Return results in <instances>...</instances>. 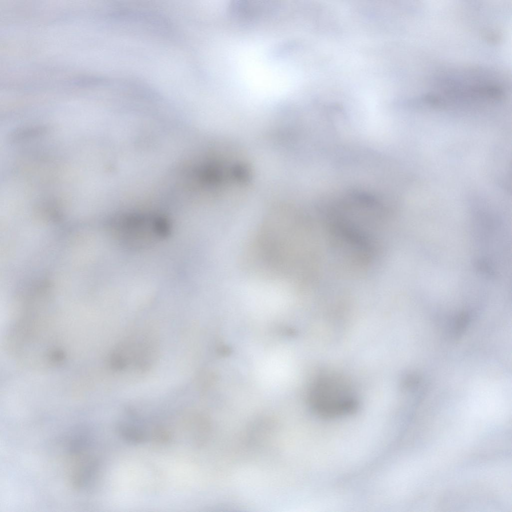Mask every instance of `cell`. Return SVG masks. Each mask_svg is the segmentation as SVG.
<instances>
[{
    "label": "cell",
    "instance_id": "5b68a950",
    "mask_svg": "<svg viewBox=\"0 0 512 512\" xmlns=\"http://www.w3.org/2000/svg\"><path fill=\"white\" fill-rule=\"evenodd\" d=\"M437 7H438V6H437ZM436 10H437V8H436ZM435 16H436V15H435ZM434 18H435V17H434ZM433 23H434V22H433ZM431 29H432V28H431ZM429 35H430V34H429Z\"/></svg>",
    "mask_w": 512,
    "mask_h": 512
},
{
    "label": "cell",
    "instance_id": "7a4b0ae2",
    "mask_svg": "<svg viewBox=\"0 0 512 512\" xmlns=\"http://www.w3.org/2000/svg\"><path fill=\"white\" fill-rule=\"evenodd\" d=\"M116 228L123 244L130 248H141L164 238L170 232V226L162 216L138 214L119 218Z\"/></svg>",
    "mask_w": 512,
    "mask_h": 512
},
{
    "label": "cell",
    "instance_id": "6da1fadb",
    "mask_svg": "<svg viewBox=\"0 0 512 512\" xmlns=\"http://www.w3.org/2000/svg\"><path fill=\"white\" fill-rule=\"evenodd\" d=\"M308 402L314 413L324 419H336L356 412L358 402L348 383L334 374H324L313 383Z\"/></svg>",
    "mask_w": 512,
    "mask_h": 512
},
{
    "label": "cell",
    "instance_id": "3957f363",
    "mask_svg": "<svg viewBox=\"0 0 512 512\" xmlns=\"http://www.w3.org/2000/svg\"><path fill=\"white\" fill-rule=\"evenodd\" d=\"M117 430L122 439L132 444H140L146 439V434L143 430L124 422L118 423Z\"/></svg>",
    "mask_w": 512,
    "mask_h": 512
},
{
    "label": "cell",
    "instance_id": "277c9868",
    "mask_svg": "<svg viewBox=\"0 0 512 512\" xmlns=\"http://www.w3.org/2000/svg\"><path fill=\"white\" fill-rule=\"evenodd\" d=\"M445 5H446V3H445ZM444 7H445V6H444ZM443 13H444V12H443ZM441 20H442V18H441ZM440 21H441V20H440ZM439 25H440V24H439ZM436 32H437V30H436ZM435 35H436V34H435ZM433 40H434V39H433Z\"/></svg>",
    "mask_w": 512,
    "mask_h": 512
}]
</instances>
